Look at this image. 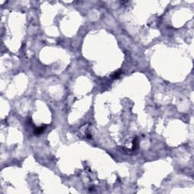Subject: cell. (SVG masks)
Wrapping results in <instances>:
<instances>
[{"label":"cell","mask_w":194,"mask_h":194,"mask_svg":"<svg viewBox=\"0 0 194 194\" xmlns=\"http://www.w3.org/2000/svg\"><path fill=\"white\" fill-rule=\"evenodd\" d=\"M79 135H80V136L82 139H89L92 138L91 134H90V132H89V128L88 127H87V125H84V126H83L80 128L78 136Z\"/></svg>","instance_id":"obj_1"},{"label":"cell","mask_w":194,"mask_h":194,"mask_svg":"<svg viewBox=\"0 0 194 194\" xmlns=\"http://www.w3.org/2000/svg\"><path fill=\"white\" fill-rule=\"evenodd\" d=\"M121 74H122V72H121V71H116V72H114V73L113 76H112V78H113V79H116V78H118V77H119Z\"/></svg>","instance_id":"obj_3"},{"label":"cell","mask_w":194,"mask_h":194,"mask_svg":"<svg viewBox=\"0 0 194 194\" xmlns=\"http://www.w3.org/2000/svg\"><path fill=\"white\" fill-rule=\"evenodd\" d=\"M46 125H43V126H41V127H37V128H36L35 131H34V134H37V135L42 134V133L43 132L44 130L46 129Z\"/></svg>","instance_id":"obj_2"}]
</instances>
